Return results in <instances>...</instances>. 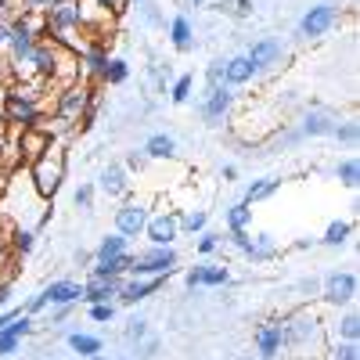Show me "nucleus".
<instances>
[{"mask_svg":"<svg viewBox=\"0 0 360 360\" xmlns=\"http://www.w3.org/2000/svg\"><path fill=\"white\" fill-rule=\"evenodd\" d=\"M335 180H339L342 188L356 191V184H360V162H356V155H349V159H342L335 166Z\"/></svg>","mask_w":360,"mask_h":360,"instance_id":"obj_32","label":"nucleus"},{"mask_svg":"<svg viewBox=\"0 0 360 360\" xmlns=\"http://www.w3.org/2000/svg\"><path fill=\"white\" fill-rule=\"evenodd\" d=\"M44 18H47V37L58 47H69V37L76 29H90V15L83 0H51Z\"/></svg>","mask_w":360,"mask_h":360,"instance_id":"obj_3","label":"nucleus"},{"mask_svg":"<svg viewBox=\"0 0 360 360\" xmlns=\"http://www.w3.org/2000/svg\"><path fill=\"white\" fill-rule=\"evenodd\" d=\"M144 335H152V328H148V317H137V314H134V317L127 321V328H123V339H127V346L134 349Z\"/></svg>","mask_w":360,"mask_h":360,"instance_id":"obj_36","label":"nucleus"},{"mask_svg":"<svg viewBox=\"0 0 360 360\" xmlns=\"http://www.w3.org/2000/svg\"><path fill=\"white\" fill-rule=\"evenodd\" d=\"M231 108H234V90L231 86H205V94H202V101H198V115L205 119L209 127H220L224 119L231 115Z\"/></svg>","mask_w":360,"mask_h":360,"instance_id":"obj_10","label":"nucleus"},{"mask_svg":"<svg viewBox=\"0 0 360 360\" xmlns=\"http://www.w3.org/2000/svg\"><path fill=\"white\" fill-rule=\"evenodd\" d=\"M259 72L252 69V62H249V58L245 54H234V58H227V62H224V86H249L252 79H256Z\"/></svg>","mask_w":360,"mask_h":360,"instance_id":"obj_19","label":"nucleus"},{"mask_svg":"<svg viewBox=\"0 0 360 360\" xmlns=\"http://www.w3.org/2000/svg\"><path fill=\"white\" fill-rule=\"evenodd\" d=\"M18 314H22V307H4V310H0V332H4V328H8Z\"/></svg>","mask_w":360,"mask_h":360,"instance_id":"obj_52","label":"nucleus"},{"mask_svg":"<svg viewBox=\"0 0 360 360\" xmlns=\"http://www.w3.org/2000/svg\"><path fill=\"white\" fill-rule=\"evenodd\" d=\"M127 79H130V62L127 58H108V65L101 72V83L105 86H123Z\"/></svg>","mask_w":360,"mask_h":360,"instance_id":"obj_31","label":"nucleus"},{"mask_svg":"<svg viewBox=\"0 0 360 360\" xmlns=\"http://www.w3.org/2000/svg\"><path fill=\"white\" fill-rule=\"evenodd\" d=\"M123 166H127L130 173H141V169H148V166H152V159H148V155L141 152V148H134V152H127Z\"/></svg>","mask_w":360,"mask_h":360,"instance_id":"obj_45","label":"nucleus"},{"mask_svg":"<svg viewBox=\"0 0 360 360\" xmlns=\"http://www.w3.org/2000/svg\"><path fill=\"white\" fill-rule=\"evenodd\" d=\"M11 278H4V281H0V310H4V307H11Z\"/></svg>","mask_w":360,"mask_h":360,"instance_id":"obj_54","label":"nucleus"},{"mask_svg":"<svg viewBox=\"0 0 360 360\" xmlns=\"http://www.w3.org/2000/svg\"><path fill=\"white\" fill-rule=\"evenodd\" d=\"M159 349H162V339H159V335H144V339L134 346V353H130V356H134V360H155V356H159Z\"/></svg>","mask_w":360,"mask_h":360,"instance_id":"obj_37","label":"nucleus"},{"mask_svg":"<svg viewBox=\"0 0 360 360\" xmlns=\"http://www.w3.org/2000/svg\"><path fill=\"white\" fill-rule=\"evenodd\" d=\"M94 195H98L94 184H79V188L72 191V205H76V209H90V205H94Z\"/></svg>","mask_w":360,"mask_h":360,"instance_id":"obj_43","label":"nucleus"},{"mask_svg":"<svg viewBox=\"0 0 360 360\" xmlns=\"http://www.w3.org/2000/svg\"><path fill=\"white\" fill-rule=\"evenodd\" d=\"M349 234H353V220H332V224H328V231L321 234V245L339 249V245L349 242Z\"/></svg>","mask_w":360,"mask_h":360,"instance_id":"obj_28","label":"nucleus"},{"mask_svg":"<svg viewBox=\"0 0 360 360\" xmlns=\"http://www.w3.org/2000/svg\"><path fill=\"white\" fill-rule=\"evenodd\" d=\"M245 58L252 62L256 72H270V69H278V65L285 62V44H281L278 37H259V40L245 51Z\"/></svg>","mask_w":360,"mask_h":360,"instance_id":"obj_13","label":"nucleus"},{"mask_svg":"<svg viewBox=\"0 0 360 360\" xmlns=\"http://www.w3.org/2000/svg\"><path fill=\"white\" fill-rule=\"evenodd\" d=\"M166 281H169V274H159V278H123L115 303L119 307H137V303H144L148 295H155Z\"/></svg>","mask_w":360,"mask_h":360,"instance_id":"obj_14","label":"nucleus"},{"mask_svg":"<svg viewBox=\"0 0 360 360\" xmlns=\"http://www.w3.org/2000/svg\"><path fill=\"white\" fill-rule=\"evenodd\" d=\"M18 349H22V339L11 335L8 328H4V332H0V356H15Z\"/></svg>","mask_w":360,"mask_h":360,"instance_id":"obj_47","label":"nucleus"},{"mask_svg":"<svg viewBox=\"0 0 360 360\" xmlns=\"http://www.w3.org/2000/svg\"><path fill=\"white\" fill-rule=\"evenodd\" d=\"M148 217H152V209H148V202H141V198H123V205L115 209V234H123V238H141L144 234V224H148Z\"/></svg>","mask_w":360,"mask_h":360,"instance_id":"obj_9","label":"nucleus"},{"mask_svg":"<svg viewBox=\"0 0 360 360\" xmlns=\"http://www.w3.org/2000/svg\"><path fill=\"white\" fill-rule=\"evenodd\" d=\"M339 123H342V119L335 112H328V108H307L295 130L303 134V137H335V127Z\"/></svg>","mask_w":360,"mask_h":360,"instance_id":"obj_16","label":"nucleus"},{"mask_svg":"<svg viewBox=\"0 0 360 360\" xmlns=\"http://www.w3.org/2000/svg\"><path fill=\"white\" fill-rule=\"evenodd\" d=\"M335 25H339V8L332 4V0H324V4H314L303 18H299L295 33L303 37V40H321V37L332 33Z\"/></svg>","mask_w":360,"mask_h":360,"instance_id":"obj_7","label":"nucleus"},{"mask_svg":"<svg viewBox=\"0 0 360 360\" xmlns=\"http://www.w3.org/2000/svg\"><path fill=\"white\" fill-rule=\"evenodd\" d=\"M205 224H209L205 209H184V213H180V234H202Z\"/></svg>","mask_w":360,"mask_h":360,"instance_id":"obj_33","label":"nucleus"},{"mask_svg":"<svg viewBox=\"0 0 360 360\" xmlns=\"http://www.w3.org/2000/svg\"><path fill=\"white\" fill-rule=\"evenodd\" d=\"M25 180L33 184V191H37L40 202H54V195L62 191V184H65V144L62 141H51L47 152L29 162Z\"/></svg>","mask_w":360,"mask_h":360,"instance_id":"obj_2","label":"nucleus"},{"mask_svg":"<svg viewBox=\"0 0 360 360\" xmlns=\"http://www.w3.org/2000/svg\"><path fill=\"white\" fill-rule=\"evenodd\" d=\"M169 44H173V51H180V54L195 51V25H191L188 15H173V18H169Z\"/></svg>","mask_w":360,"mask_h":360,"instance_id":"obj_22","label":"nucleus"},{"mask_svg":"<svg viewBox=\"0 0 360 360\" xmlns=\"http://www.w3.org/2000/svg\"><path fill=\"white\" fill-rule=\"evenodd\" d=\"M11 259V249H8V238H4V227H0V266Z\"/></svg>","mask_w":360,"mask_h":360,"instance_id":"obj_55","label":"nucleus"},{"mask_svg":"<svg viewBox=\"0 0 360 360\" xmlns=\"http://www.w3.org/2000/svg\"><path fill=\"white\" fill-rule=\"evenodd\" d=\"M115 314H119V303H94V307L86 310V317L94 321V324H112Z\"/></svg>","mask_w":360,"mask_h":360,"instance_id":"obj_38","label":"nucleus"},{"mask_svg":"<svg viewBox=\"0 0 360 360\" xmlns=\"http://www.w3.org/2000/svg\"><path fill=\"white\" fill-rule=\"evenodd\" d=\"M141 152L152 159V162H169V159H176V141L169 134H152V137L144 141Z\"/></svg>","mask_w":360,"mask_h":360,"instance_id":"obj_23","label":"nucleus"},{"mask_svg":"<svg viewBox=\"0 0 360 360\" xmlns=\"http://www.w3.org/2000/svg\"><path fill=\"white\" fill-rule=\"evenodd\" d=\"M8 332H11V335H18V339H29V335L37 332V317H29V314L22 310V314L8 324Z\"/></svg>","mask_w":360,"mask_h":360,"instance_id":"obj_39","label":"nucleus"},{"mask_svg":"<svg viewBox=\"0 0 360 360\" xmlns=\"http://www.w3.org/2000/svg\"><path fill=\"white\" fill-rule=\"evenodd\" d=\"M0 224H4V213H0Z\"/></svg>","mask_w":360,"mask_h":360,"instance_id":"obj_62","label":"nucleus"},{"mask_svg":"<svg viewBox=\"0 0 360 360\" xmlns=\"http://www.w3.org/2000/svg\"><path fill=\"white\" fill-rule=\"evenodd\" d=\"M58 360H65V356H58Z\"/></svg>","mask_w":360,"mask_h":360,"instance_id":"obj_63","label":"nucleus"},{"mask_svg":"<svg viewBox=\"0 0 360 360\" xmlns=\"http://www.w3.org/2000/svg\"><path fill=\"white\" fill-rule=\"evenodd\" d=\"M295 292L303 295V299H317L321 295V278H303V281L295 285Z\"/></svg>","mask_w":360,"mask_h":360,"instance_id":"obj_48","label":"nucleus"},{"mask_svg":"<svg viewBox=\"0 0 360 360\" xmlns=\"http://www.w3.org/2000/svg\"><path fill=\"white\" fill-rule=\"evenodd\" d=\"M33 245H37V231L33 227H11V238H8L11 256H29Z\"/></svg>","mask_w":360,"mask_h":360,"instance_id":"obj_29","label":"nucleus"},{"mask_svg":"<svg viewBox=\"0 0 360 360\" xmlns=\"http://www.w3.org/2000/svg\"><path fill=\"white\" fill-rule=\"evenodd\" d=\"M119 285H123V278H90L83 281V303L94 307V303H115L119 299Z\"/></svg>","mask_w":360,"mask_h":360,"instance_id":"obj_17","label":"nucleus"},{"mask_svg":"<svg viewBox=\"0 0 360 360\" xmlns=\"http://www.w3.org/2000/svg\"><path fill=\"white\" fill-rule=\"evenodd\" d=\"M224 245H227V234L209 231V227H205V231L198 234V242H195V252H198V256H213V252H217V249H224Z\"/></svg>","mask_w":360,"mask_h":360,"instance_id":"obj_34","label":"nucleus"},{"mask_svg":"<svg viewBox=\"0 0 360 360\" xmlns=\"http://www.w3.org/2000/svg\"><path fill=\"white\" fill-rule=\"evenodd\" d=\"M51 148V134L44 127H33V130H18V155L25 162H33L37 155H44Z\"/></svg>","mask_w":360,"mask_h":360,"instance_id":"obj_20","label":"nucleus"},{"mask_svg":"<svg viewBox=\"0 0 360 360\" xmlns=\"http://www.w3.org/2000/svg\"><path fill=\"white\" fill-rule=\"evenodd\" d=\"M356 137H360V127H356V119H342V123L335 127V141L339 144H356Z\"/></svg>","mask_w":360,"mask_h":360,"instance_id":"obj_40","label":"nucleus"},{"mask_svg":"<svg viewBox=\"0 0 360 360\" xmlns=\"http://www.w3.org/2000/svg\"><path fill=\"white\" fill-rule=\"evenodd\" d=\"M184 285L195 292V288H224L231 285V270L227 263H198L184 274Z\"/></svg>","mask_w":360,"mask_h":360,"instance_id":"obj_15","label":"nucleus"},{"mask_svg":"<svg viewBox=\"0 0 360 360\" xmlns=\"http://www.w3.org/2000/svg\"><path fill=\"white\" fill-rule=\"evenodd\" d=\"M0 130H4V105H0Z\"/></svg>","mask_w":360,"mask_h":360,"instance_id":"obj_60","label":"nucleus"},{"mask_svg":"<svg viewBox=\"0 0 360 360\" xmlns=\"http://www.w3.org/2000/svg\"><path fill=\"white\" fill-rule=\"evenodd\" d=\"M18 11H37V15H44L47 8H51V0H18Z\"/></svg>","mask_w":360,"mask_h":360,"instance_id":"obj_51","label":"nucleus"},{"mask_svg":"<svg viewBox=\"0 0 360 360\" xmlns=\"http://www.w3.org/2000/svg\"><path fill=\"white\" fill-rule=\"evenodd\" d=\"M224 220H227V231H249L252 227V205H245V202L227 205Z\"/></svg>","mask_w":360,"mask_h":360,"instance_id":"obj_30","label":"nucleus"},{"mask_svg":"<svg viewBox=\"0 0 360 360\" xmlns=\"http://www.w3.org/2000/svg\"><path fill=\"white\" fill-rule=\"evenodd\" d=\"M224 62L227 58H213V62L205 65V86H220L224 83Z\"/></svg>","mask_w":360,"mask_h":360,"instance_id":"obj_44","label":"nucleus"},{"mask_svg":"<svg viewBox=\"0 0 360 360\" xmlns=\"http://www.w3.org/2000/svg\"><path fill=\"white\" fill-rule=\"evenodd\" d=\"M94 8H98L105 18H112V15H119V11L127 8V0H94Z\"/></svg>","mask_w":360,"mask_h":360,"instance_id":"obj_49","label":"nucleus"},{"mask_svg":"<svg viewBox=\"0 0 360 360\" xmlns=\"http://www.w3.org/2000/svg\"><path fill=\"white\" fill-rule=\"evenodd\" d=\"M51 307H79L83 303V281H72V278H58L51 285H44Z\"/></svg>","mask_w":360,"mask_h":360,"instance_id":"obj_18","label":"nucleus"},{"mask_svg":"<svg viewBox=\"0 0 360 360\" xmlns=\"http://www.w3.org/2000/svg\"><path fill=\"white\" fill-rule=\"evenodd\" d=\"M130 4H134V8H141V4H144V0H127V8H130Z\"/></svg>","mask_w":360,"mask_h":360,"instance_id":"obj_59","label":"nucleus"},{"mask_svg":"<svg viewBox=\"0 0 360 360\" xmlns=\"http://www.w3.org/2000/svg\"><path fill=\"white\" fill-rule=\"evenodd\" d=\"M141 238H148V245H173L180 238V213L176 209H159V213H152Z\"/></svg>","mask_w":360,"mask_h":360,"instance_id":"obj_11","label":"nucleus"},{"mask_svg":"<svg viewBox=\"0 0 360 360\" xmlns=\"http://www.w3.org/2000/svg\"><path fill=\"white\" fill-rule=\"evenodd\" d=\"M47 310H51V314H47V324H65L76 307H47Z\"/></svg>","mask_w":360,"mask_h":360,"instance_id":"obj_50","label":"nucleus"},{"mask_svg":"<svg viewBox=\"0 0 360 360\" xmlns=\"http://www.w3.org/2000/svg\"><path fill=\"white\" fill-rule=\"evenodd\" d=\"M252 346L259 360H278L285 353V321L281 317H266L256 324L252 332Z\"/></svg>","mask_w":360,"mask_h":360,"instance_id":"obj_8","label":"nucleus"},{"mask_svg":"<svg viewBox=\"0 0 360 360\" xmlns=\"http://www.w3.org/2000/svg\"><path fill=\"white\" fill-rule=\"evenodd\" d=\"M65 342H69V349L79 353L83 360L94 356V353H105V339H101V335H90V332H69Z\"/></svg>","mask_w":360,"mask_h":360,"instance_id":"obj_25","label":"nucleus"},{"mask_svg":"<svg viewBox=\"0 0 360 360\" xmlns=\"http://www.w3.org/2000/svg\"><path fill=\"white\" fill-rule=\"evenodd\" d=\"M220 176H224V180H238V166H234V162H227V166L220 169Z\"/></svg>","mask_w":360,"mask_h":360,"instance_id":"obj_56","label":"nucleus"},{"mask_svg":"<svg viewBox=\"0 0 360 360\" xmlns=\"http://www.w3.org/2000/svg\"><path fill=\"white\" fill-rule=\"evenodd\" d=\"M360 339V317L349 307L346 314H339L332 324H328V342H356Z\"/></svg>","mask_w":360,"mask_h":360,"instance_id":"obj_21","label":"nucleus"},{"mask_svg":"<svg viewBox=\"0 0 360 360\" xmlns=\"http://www.w3.org/2000/svg\"><path fill=\"white\" fill-rule=\"evenodd\" d=\"M98 191L105 198H115V202H123L134 195V180H130V169L123 162H108L98 176Z\"/></svg>","mask_w":360,"mask_h":360,"instance_id":"obj_12","label":"nucleus"},{"mask_svg":"<svg viewBox=\"0 0 360 360\" xmlns=\"http://www.w3.org/2000/svg\"><path fill=\"white\" fill-rule=\"evenodd\" d=\"M328 349H332V360H360L356 342H328Z\"/></svg>","mask_w":360,"mask_h":360,"instance_id":"obj_42","label":"nucleus"},{"mask_svg":"<svg viewBox=\"0 0 360 360\" xmlns=\"http://www.w3.org/2000/svg\"><path fill=\"white\" fill-rule=\"evenodd\" d=\"M281 321H285V349H292L295 356H317L328 346V324L317 310L299 307Z\"/></svg>","mask_w":360,"mask_h":360,"instance_id":"obj_1","label":"nucleus"},{"mask_svg":"<svg viewBox=\"0 0 360 360\" xmlns=\"http://www.w3.org/2000/svg\"><path fill=\"white\" fill-rule=\"evenodd\" d=\"M98 101H101V94H98V86L94 83H72V86H62L54 94V108H51V115L54 119H62V123H69L72 130L79 127V119L90 112V108H98Z\"/></svg>","mask_w":360,"mask_h":360,"instance_id":"obj_4","label":"nucleus"},{"mask_svg":"<svg viewBox=\"0 0 360 360\" xmlns=\"http://www.w3.org/2000/svg\"><path fill=\"white\" fill-rule=\"evenodd\" d=\"M274 256H278V242H274V234H266V231L252 234V252H249V259H252V263H270Z\"/></svg>","mask_w":360,"mask_h":360,"instance_id":"obj_27","label":"nucleus"},{"mask_svg":"<svg viewBox=\"0 0 360 360\" xmlns=\"http://www.w3.org/2000/svg\"><path fill=\"white\" fill-rule=\"evenodd\" d=\"M115 360H134V356H115Z\"/></svg>","mask_w":360,"mask_h":360,"instance_id":"obj_61","label":"nucleus"},{"mask_svg":"<svg viewBox=\"0 0 360 360\" xmlns=\"http://www.w3.org/2000/svg\"><path fill=\"white\" fill-rule=\"evenodd\" d=\"M47 307H51V299H47V292H44V288H40V292H37V295H33V299H29V303H25V307H22V310H25V314H29V317H40V314H44V310H47Z\"/></svg>","mask_w":360,"mask_h":360,"instance_id":"obj_46","label":"nucleus"},{"mask_svg":"<svg viewBox=\"0 0 360 360\" xmlns=\"http://www.w3.org/2000/svg\"><path fill=\"white\" fill-rule=\"evenodd\" d=\"M278 188H281V176H259V180H252V184L245 188L242 202H245V205L266 202V198H274V195H278Z\"/></svg>","mask_w":360,"mask_h":360,"instance_id":"obj_24","label":"nucleus"},{"mask_svg":"<svg viewBox=\"0 0 360 360\" xmlns=\"http://www.w3.org/2000/svg\"><path fill=\"white\" fill-rule=\"evenodd\" d=\"M317 299L324 307H353V299H356V274H353V270H332V274H324Z\"/></svg>","mask_w":360,"mask_h":360,"instance_id":"obj_6","label":"nucleus"},{"mask_svg":"<svg viewBox=\"0 0 360 360\" xmlns=\"http://www.w3.org/2000/svg\"><path fill=\"white\" fill-rule=\"evenodd\" d=\"M231 11H234L238 18H245V15H252V0H231Z\"/></svg>","mask_w":360,"mask_h":360,"instance_id":"obj_53","label":"nucleus"},{"mask_svg":"<svg viewBox=\"0 0 360 360\" xmlns=\"http://www.w3.org/2000/svg\"><path fill=\"white\" fill-rule=\"evenodd\" d=\"M180 263L173 245H148L141 252H134V263L127 270V278H159V274H173Z\"/></svg>","mask_w":360,"mask_h":360,"instance_id":"obj_5","label":"nucleus"},{"mask_svg":"<svg viewBox=\"0 0 360 360\" xmlns=\"http://www.w3.org/2000/svg\"><path fill=\"white\" fill-rule=\"evenodd\" d=\"M188 4H191V8H205V0H188Z\"/></svg>","mask_w":360,"mask_h":360,"instance_id":"obj_58","label":"nucleus"},{"mask_svg":"<svg viewBox=\"0 0 360 360\" xmlns=\"http://www.w3.org/2000/svg\"><path fill=\"white\" fill-rule=\"evenodd\" d=\"M86 360H112L108 353H94V356H86Z\"/></svg>","mask_w":360,"mask_h":360,"instance_id":"obj_57","label":"nucleus"},{"mask_svg":"<svg viewBox=\"0 0 360 360\" xmlns=\"http://www.w3.org/2000/svg\"><path fill=\"white\" fill-rule=\"evenodd\" d=\"M130 252V238H123V234H105L101 242H98V249H94V259H112V256H127Z\"/></svg>","mask_w":360,"mask_h":360,"instance_id":"obj_26","label":"nucleus"},{"mask_svg":"<svg viewBox=\"0 0 360 360\" xmlns=\"http://www.w3.org/2000/svg\"><path fill=\"white\" fill-rule=\"evenodd\" d=\"M191 90H195V76H191V72L176 76L173 86H169V101H173V105H188V101H191Z\"/></svg>","mask_w":360,"mask_h":360,"instance_id":"obj_35","label":"nucleus"},{"mask_svg":"<svg viewBox=\"0 0 360 360\" xmlns=\"http://www.w3.org/2000/svg\"><path fill=\"white\" fill-rule=\"evenodd\" d=\"M227 245H234L238 252L249 259V252H252V234H249V231H227Z\"/></svg>","mask_w":360,"mask_h":360,"instance_id":"obj_41","label":"nucleus"}]
</instances>
